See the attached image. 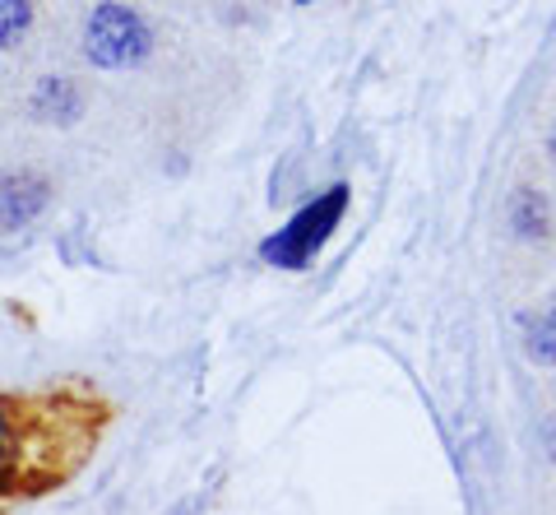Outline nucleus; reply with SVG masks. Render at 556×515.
I'll return each instance as SVG.
<instances>
[{
  "mask_svg": "<svg viewBox=\"0 0 556 515\" xmlns=\"http://www.w3.org/2000/svg\"><path fill=\"white\" fill-rule=\"evenodd\" d=\"M515 223H519V233H543V200L533 191H525L515 200Z\"/></svg>",
  "mask_w": 556,
  "mask_h": 515,
  "instance_id": "39448f33",
  "label": "nucleus"
},
{
  "mask_svg": "<svg viewBox=\"0 0 556 515\" xmlns=\"http://www.w3.org/2000/svg\"><path fill=\"white\" fill-rule=\"evenodd\" d=\"M28 24V5L24 0H0V47H10Z\"/></svg>",
  "mask_w": 556,
  "mask_h": 515,
  "instance_id": "20e7f679",
  "label": "nucleus"
},
{
  "mask_svg": "<svg viewBox=\"0 0 556 515\" xmlns=\"http://www.w3.org/2000/svg\"><path fill=\"white\" fill-rule=\"evenodd\" d=\"M10 478H14V437L5 409H0V488H10Z\"/></svg>",
  "mask_w": 556,
  "mask_h": 515,
  "instance_id": "0eeeda50",
  "label": "nucleus"
},
{
  "mask_svg": "<svg viewBox=\"0 0 556 515\" xmlns=\"http://www.w3.org/2000/svg\"><path fill=\"white\" fill-rule=\"evenodd\" d=\"M348 210V186H329L320 200H311L306 210L292 214V223H283V233H274L260 255L269 265H283V269H302L316 261V251L329 242V233L339 228V218Z\"/></svg>",
  "mask_w": 556,
  "mask_h": 515,
  "instance_id": "f257e3e1",
  "label": "nucleus"
},
{
  "mask_svg": "<svg viewBox=\"0 0 556 515\" xmlns=\"http://www.w3.org/2000/svg\"><path fill=\"white\" fill-rule=\"evenodd\" d=\"M529 353L538 357V363H556V312L538 325L533 339H529Z\"/></svg>",
  "mask_w": 556,
  "mask_h": 515,
  "instance_id": "423d86ee",
  "label": "nucleus"
},
{
  "mask_svg": "<svg viewBox=\"0 0 556 515\" xmlns=\"http://www.w3.org/2000/svg\"><path fill=\"white\" fill-rule=\"evenodd\" d=\"M89 61L102 65V71H121V65H135L139 56L149 51V33L139 24V14L126 10V5H98L93 20H89Z\"/></svg>",
  "mask_w": 556,
  "mask_h": 515,
  "instance_id": "f03ea898",
  "label": "nucleus"
},
{
  "mask_svg": "<svg viewBox=\"0 0 556 515\" xmlns=\"http://www.w3.org/2000/svg\"><path fill=\"white\" fill-rule=\"evenodd\" d=\"M47 204V186L33 177H10L0 181V228H14V223H28Z\"/></svg>",
  "mask_w": 556,
  "mask_h": 515,
  "instance_id": "7ed1b4c3",
  "label": "nucleus"
},
{
  "mask_svg": "<svg viewBox=\"0 0 556 515\" xmlns=\"http://www.w3.org/2000/svg\"><path fill=\"white\" fill-rule=\"evenodd\" d=\"M552 455H556V427H552Z\"/></svg>",
  "mask_w": 556,
  "mask_h": 515,
  "instance_id": "6e6552de",
  "label": "nucleus"
}]
</instances>
